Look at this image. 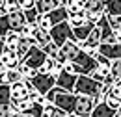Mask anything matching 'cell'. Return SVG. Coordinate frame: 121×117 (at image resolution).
<instances>
[{
  "instance_id": "cell-1",
  "label": "cell",
  "mask_w": 121,
  "mask_h": 117,
  "mask_svg": "<svg viewBox=\"0 0 121 117\" xmlns=\"http://www.w3.org/2000/svg\"><path fill=\"white\" fill-rule=\"evenodd\" d=\"M47 102L56 104L58 108L65 110L67 113H75V106H76V93L75 91H67V89L56 86L54 89H50L47 93Z\"/></svg>"
},
{
  "instance_id": "cell-2",
  "label": "cell",
  "mask_w": 121,
  "mask_h": 117,
  "mask_svg": "<svg viewBox=\"0 0 121 117\" xmlns=\"http://www.w3.org/2000/svg\"><path fill=\"white\" fill-rule=\"evenodd\" d=\"M75 93H78V95L97 97L99 93H103V82L93 80L90 74H78V82H76Z\"/></svg>"
},
{
  "instance_id": "cell-3",
  "label": "cell",
  "mask_w": 121,
  "mask_h": 117,
  "mask_svg": "<svg viewBox=\"0 0 121 117\" xmlns=\"http://www.w3.org/2000/svg\"><path fill=\"white\" fill-rule=\"evenodd\" d=\"M73 63H75L76 67V74H90L93 69H97L99 67V63H97V59L91 56L90 52H86L84 48L76 54L75 59H71Z\"/></svg>"
},
{
  "instance_id": "cell-4",
  "label": "cell",
  "mask_w": 121,
  "mask_h": 117,
  "mask_svg": "<svg viewBox=\"0 0 121 117\" xmlns=\"http://www.w3.org/2000/svg\"><path fill=\"white\" fill-rule=\"evenodd\" d=\"M50 35H52V41L61 46L63 43H67L69 39H73V26L69 24V21L60 22V24H54L50 30Z\"/></svg>"
},
{
  "instance_id": "cell-5",
  "label": "cell",
  "mask_w": 121,
  "mask_h": 117,
  "mask_svg": "<svg viewBox=\"0 0 121 117\" xmlns=\"http://www.w3.org/2000/svg\"><path fill=\"white\" fill-rule=\"evenodd\" d=\"M32 86L37 89L39 93H43V95H47L50 89L56 88V76L54 74H45V73H37L34 78L30 80Z\"/></svg>"
},
{
  "instance_id": "cell-6",
  "label": "cell",
  "mask_w": 121,
  "mask_h": 117,
  "mask_svg": "<svg viewBox=\"0 0 121 117\" xmlns=\"http://www.w3.org/2000/svg\"><path fill=\"white\" fill-rule=\"evenodd\" d=\"M47 58H48V56H47V52H45V50H43L41 46H37V45H34V46L30 48V52L26 54V58L22 59V61H24L26 65H30L32 69H35V71H39V69L43 67V63L47 61Z\"/></svg>"
},
{
  "instance_id": "cell-7",
  "label": "cell",
  "mask_w": 121,
  "mask_h": 117,
  "mask_svg": "<svg viewBox=\"0 0 121 117\" xmlns=\"http://www.w3.org/2000/svg\"><path fill=\"white\" fill-rule=\"evenodd\" d=\"M82 50V46L76 43V41H73V39H69L67 43H63L60 46V52H58V56H56V59H58V63H67V61H71V59L76 58V54Z\"/></svg>"
},
{
  "instance_id": "cell-8",
  "label": "cell",
  "mask_w": 121,
  "mask_h": 117,
  "mask_svg": "<svg viewBox=\"0 0 121 117\" xmlns=\"http://www.w3.org/2000/svg\"><path fill=\"white\" fill-rule=\"evenodd\" d=\"M2 65H6V67H9V69H17L19 65H21V56H19V52H17V46L13 45H2Z\"/></svg>"
},
{
  "instance_id": "cell-9",
  "label": "cell",
  "mask_w": 121,
  "mask_h": 117,
  "mask_svg": "<svg viewBox=\"0 0 121 117\" xmlns=\"http://www.w3.org/2000/svg\"><path fill=\"white\" fill-rule=\"evenodd\" d=\"M95 106H97L95 97L78 95V93H76V106H75V113L76 115H91L93 110H95Z\"/></svg>"
},
{
  "instance_id": "cell-10",
  "label": "cell",
  "mask_w": 121,
  "mask_h": 117,
  "mask_svg": "<svg viewBox=\"0 0 121 117\" xmlns=\"http://www.w3.org/2000/svg\"><path fill=\"white\" fill-rule=\"evenodd\" d=\"M76 82H78V74H71V73H65V71L56 78V86L67 89V91H75Z\"/></svg>"
},
{
  "instance_id": "cell-11",
  "label": "cell",
  "mask_w": 121,
  "mask_h": 117,
  "mask_svg": "<svg viewBox=\"0 0 121 117\" xmlns=\"http://www.w3.org/2000/svg\"><path fill=\"white\" fill-rule=\"evenodd\" d=\"M8 17H9V24H11V30H17V32H21V30H22L24 26H26V24H28V19H26V13H24V9L13 11V13H9Z\"/></svg>"
},
{
  "instance_id": "cell-12",
  "label": "cell",
  "mask_w": 121,
  "mask_h": 117,
  "mask_svg": "<svg viewBox=\"0 0 121 117\" xmlns=\"http://www.w3.org/2000/svg\"><path fill=\"white\" fill-rule=\"evenodd\" d=\"M97 24L95 22H88V24H84V26H78V28H73V41H76V43H84L88 37H90V33L93 32V28H95Z\"/></svg>"
},
{
  "instance_id": "cell-13",
  "label": "cell",
  "mask_w": 121,
  "mask_h": 117,
  "mask_svg": "<svg viewBox=\"0 0 121 117\" xmlns=\"http://www.w3.org/2000/svg\"><path fill=\"white\" fill-rule=\"evenodd\" d=\"M99 52H101V54H104L106 58H110L112 61L121 59V43H116V45L101 43V45H99Z\"/></svg>"
},
{
  "instance_id": "cell-14",
  "label": "cell",
  "mask_w": 121,
  "mask_h": 117,
  "mask_svg": "<svg viewBox=\"0 0 121 117\" xmlns=\"http://www.w3.org/2000/svg\"><path fill=\"white\" fill-rule=\"evenodd\" d=\"M48 15V19L52 21V24H60V22H65V21H69V17H71V13H69V9L65 8V6H60V8H56V9H52Z\"/></svg>"
},
{
  "instance_id": "cell-15",
  "label": "cell",
  "mask_w": 121,
  "mask_h": 117,
  "mask_svg": "<svg viewBox=\"0 0 121 117\" xmlns=\"http://www.w3.org/2000/svg\"><path fill=\"white\" fill-rule=\"evenodd\" d=\"M91 117H117V110L110 108L106 102H99L97 106H95Z\"/></svg>"
},
{
  "instance_id": "cell-16",
  "label": "cell",
  "mask_w": 121,
  "mask_h": 117,
  "mask_svg": "<svg viewBox=\"0 0 121 117\" xmlns=\"http://www.w3.org/2000/svg\"><path fill=\"white\" fill-rule=\"evenodd\" d=\"M21 80H24V78H22V74H21L19 69H8L6 73H2V84L13 86L17 82H21Z\"/></svg>"
},
{
  "instance_id": "cell-17",
  "label": "cell",
  "mask_w": 121,
  "mask_h": 117,
  "mask_svg": "<svg viewBox=\"0 0 121 117\" xmlns=\"http://www.w3.org/2000/svg\"><path fill=\"white\" fill-rule=\"evenodd\" d=\"M61 2L60 0H37V9L39 13H50L52 9L60 8Z\"/></svg>"
},
{
  "instance_id": "cell-18",
  "label": "cell",
  "mask_w": 121,
  "mask_h": 117,
  "mask_svg": "<svg viewBox=\"0 0 121 117\" xmlns=\"http://www.w3.org/2000/svg\"><path fill=\"white\" fill-rule=\"evenodd\" d=\"M34 37H35V41H37V46H45V45H48L50 41H52V35H50V32L41 30V28H35Z\"/></svg>"
},
{
  "instance_id": "cell-19",
  "label": "cell",
  "mask_w": 121,
  "mask_h": 117,
  "mask_svg": "<svg viewBox=\"0 0 121 117\" xmlns=\"http://www.w3.org/2000/svg\"><path fill=\"white\" fill-rule=\"evenodd\" d=\"M19 41H21V32H17V30H9L8 33L2 35V45H13V46H17Z\"/></svg>"
},
{
  "instance_id": "cell-20",
  "label": "cell",
  "mask_w": 121,
  "mask_h": 117,
  "mask_svg": "<svg viewBox=\"0 0 121 117\" xmlns=\"http://www.w3.org/2000/svg\"><path fill=\"white\" fill-rule=\"evenodd\" d=\"M90 21H88V17H86V9L82 11V13H75L69 17V24L73 26V28H78V26H84V24H88Z\"/></svg>"
},
{
  "instance_id": "cell-21",
  "label": "cell",
  "mask_w": 121,
  "mask_h": 117,
  "mask_svg": "<svg viewBox=\"0 0 121 117\" xmlns=\"http://www.w3.org/2000/svg\"><path fill=\"white\" fill-rule=\"evenodd\" d=\"M65 8L69 9V13H71V15L82 13V11L86 9V2H84V0H69V2L65 4Z\"/></svg>"
},
{
  "instance_id": "cell-22",
  "label": "cell",
  "mask_w": 121,
  "mask_h": 117,
  "mask_svg": "<svg viewBox=\"0 0 121 117\" xmlns=\"http://www.w3.org/2000/svg\"><path fill=\"white\" fill-rule=\"evenodd\" d=\"M56 67H58V59L56 58H47V61L43 63V67L39 69V73H45V74H52L54 71H56Z\"/></svg>"
},
{
  "instance_id": "cell-23",
  "label": "cell",
  "mask_w": 121,
  "mask_h": 117,
  "mask_svg": "<svg viewBox=\"0 0 121 117\" xmlns=\"http://www.w3.org/2000/svg\"><path fill=\"white\" fill-rule=\"evenodd\" d=\"M17 69L21 71V74H22V78H24V80H32V78H34L35 74L39 73V71H35V69H32L30 65H26L24 61H21V65H19Z\"/></svg>"
},
{
  "instance_id": "cell-24",
  "label": "cell",
  "mask_w": 121,
  "mask_h": 117,
  "mask_svg": "<svg viewBox=\"0 0 121 117\" xmlns=\"http://www.w3.org/2000/svg\"><path fill=\"white\" fill-rule=\"evenodd\" d=\"M106 13L121 15V0H106Z\"/></svg>"
},
{
  "instance_id": "cell-25",
  "label": "cell",
  "mask_w": 121,
  "mask_h": 117,
  "mask_svg": "<svg viewBox=\"0 0 121 117\" xmlns=\"http://www.w3.org/2000/svg\"><path fill=\"white\" fill-rule=\"evenodd\" d=\"M0 104H11V86L9 84H2V89H0Z\"/></svg>"
},
{
  "instance_id": "cell-26",
  "label": "cell",
  "mask_w": 121,
  "mask_h": 117,
  "mask_svg": "<svg viewBox=\"0 0 121 117\" xmlns=\"http://www.w3.org/2000/svg\"><path fill=\"white\" fill-rule=\"evenodd\" d=\"M37 26H39L41 30H47V32H50L54 24H52V21L48 19V15H47V13H39V19H37Z\"/></svg>"
},
{
  "instance_id": "cell-27",
  "label": "cell",
  "mask_w": 121,
  "mask_h": 117,
  "mask_svg": "<svg viewBox=\"0 0 121 117\" xmlns=\"http://www.w3.org/2000/svg\"><path fill=\"white\" fill-rule=\"evenodd\" d=\"M43 50L47 52V56H50V58H56L58 56V52H60V46L54 43V41H50L48 45H45V46H41Z\"/></svg>"
},
{
  "instance_id": "cell-28",
  "label": "cell",
  "mask_w": 121,
  "mask_h": 117,
  "mask_svg": "<svg viewBox=\"0 0 121 117\" xmlns=\"http://www.w3.org/2000/svg\"><path fill=\"white\" fill-rule=\"evenodd\" d=\"M106 95H110V97L119 99V100H121V78H117V80H116V84L110 88V91H108Z\"/></svg>"
},
{
  "instance_id": "cell-29",
  "label": "cell",
  "mask_w": 121,
  "mask_h": 117,
  "mask_svg": "<svg viewBox=\"0 0 121 117\" xmlns=\"http://www.w3.org/2000/svg\"><path fill=\"white\" fill-rule=\"evenodd\" d=\"M0 28H2V35L8 33L11 30V24H9V17L8 15H0Z\"/></svg>"
},
{
  "instance_id": "cell-30",
  "label": "cell",
  "mask_w": 121,
  "mask_h": 117,
  "mask_svg": "<svg viewBox=\"0 0 121 117\" xmlns=\"http://www.w3.org/2000/svg\"><path fill=\"white\" fill-rule=\"evenodd\" d=\"M90 76L93 78V80H97V82H103V84H104V80H106V76H108V74H104L99 67H97V69H93V71L90 73Z\"/></svg>"
},
{
  "instance_id": "cell-31",
  "label": "cell",
  "mask_w": 121,
  "mask_h": 117,
  "mask_svg": "<svg viewBox=\"0 0 121 117\" xmlns=\"http://www.w3.org/2000/svg\"><path fill=\"white\" fill-rule=\"evenodd\" d=\"M110 108H114V110H119L121 108V100L119 99H114V97H110V95H106V100H104Z\"/></svg>"
},
{
  "instance_id": "cell-32",
  "label": "cell",
  "mask_w": 121,
  "mask_h": 117,
  "mask_svg": "<svg viewBox=\"0 0 121 117\" xmlns=\"http://www.w3.org/2000/svg\"><path fill=\"white\" fill-rule=\"evenodd\" d=\"M19 6L21 9H32L37 6V0H19Z\"/></svg>"
},
{
  "instance_id": "cell-33",
  "label": "cell",
  "mask_w": 121,
  "mask_h": 117,
  "mask_svg": "<svg viewBox=\"0 0 121 117\" xmlns=\"http://www.w3.org/2000/svg\"><path fill=\"white\" fill-rule=\"evenodd\" d=\"M112 74H114L116 78H121V59L112 61Z\"/></svg>"
},
{
  "instance_id": "cell-34",
  "label": "cell",
  "mask_w": 121,
  "mask_h": 117,
  "mask_svg": "<svg viewBox=\"0 0 121 117\" xmlns=\"http://www.w3.org/2000/svg\"><path fill=\"white\" fill-rule=\"evenodd\" d=\"M114 33H116V37H117V43H121V28L114 30Z\"/></svg>"
},
{
  "instance_id": "cell-35",
  "label": "cell",
  "mask_w": 121,
  "mask_h": 117,
  "mask_svg": "<svg viewBox=\"0 0 121 117\" xmlns=\"http://www.w3.org/2000/svg\"><path fill=\"white\" fill-rule=\"evenodd\" d=\"M13 117H32V115L26 113V112H22V113H13Z\"/></svg>"
},
{
  "instance_id": "cell-36",
  "label": "cell",
  "mask_w": 121,
  "mask_h": 117,
  "mask_svg": "<svg viewBox=\"0 0 121 117\" xmlns=\"http://www.w3.org/2000/svg\"><path fill=\"white\" fill-rule=\"evenodd\" d=\"M117 117H121V108H119V110H117Z\"/></svg>"
},
{
  "instance_id": "cell-37",
  "label": "cell",
  "mask_w": 121,
  "mask_h": 117,
  "mask_svg": "<svg viewBox=\"0 0 121 117\" xmlns=\"http://www.w3.org/2000/svg\"><path fill=\"white\" fill-rule=\"evenodd\" d=\"M67 117H78V115H75V113H71V115H67Z\"/></svg>"
},
{
  "instance_id": "cell-38",
  "label": "cell",
  "mask_w": 121,
  "mask_h": 117,
  "mask_svg": "<svg viewBox=\"0 0 121 117\" xmlns=\"http://www.w3.org/2000/svg\"><path fill=\"white\" fill-rule=\"evenodd\" d=\"M84 2H88V0H84Z\"/></svg>"
},
{
  "instance_id": "cell-39",
  "label": "cell",
  "mask_w": 121,
  "mask_h": 117,
  "mask_svg": "<svg viewBox=\"0 0 121 117\" xmlns=\"http://www.w3.org/2000/svg\"><path fill=\"white\" fill-rule=\"evenodd\" d=\"M104 2H106V0H104Z\"/></svg>"
}]
</instances>
